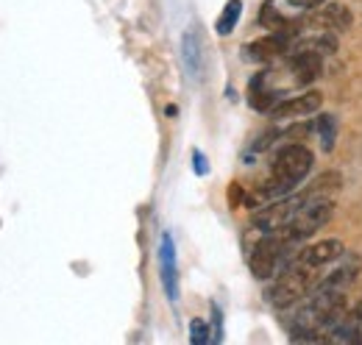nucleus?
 <instances>
[{
  "instance_id": "nucleus-1",
  "label": "nucleus",
  "mask_w": 362,
  "mask_h": 345,
  "mask_svg": "<svg viewBox=\"0 0 362 345\" xmlns=\"http://www.w3.org/2000/svg\"><path fill=\"white\" fill-rule=\"evenodd\" d=\"M313 168V153L307 145H284L276 151L271 162V175L262 181V187L257 189V195L248 201V204H262V201H276V198H284V195H293L296 187L307 178V172Z\"/></svg>"
},
{
  "instance_id": "nucleus-2",
  "label": "nucleus",
  "mask_w": 362,
  "mask_h": 345,
  "mask_svg": "<svg viewBox=\"0 0 362 345\" xmlns=\"http://www.w3.org/2000/svg\"><path fill=\"white\" fill-rule=\"evenodd\" d=\"M315 284V267H307L296 259L287 262V267H281V276L273 279V284L265 290V298L276 309H287L293 303H298Z\"/></svg>"
},
{
  "instance_id": "nucleus-3",
  "label": "nucleus",
  "mask_w": 362,
  "mask_h": 345,
  "mask_svg": "<svg viewBox=\"0 0 362 345\" xmlns=\"http://www.w3.org/2000/svg\"><path fill=\"white\" fill-rule=\"evenodd\" d=\"M296 242H290L281 231H262V237L257 240V245L251 248V257H248V264H251V273L259 279V281H268L279 273V267L287 264V251L293 248Z\"/></svg>"
},
{
  "instance_id": "nucleus-4",
  "label": "nucleus",
  "mask_w": 362,
  "mask_h": 345,
  "mask_svg": "<svg viewBox=\"0 0 362 345\" xmlns=\"http://www.w3.org/2000/svg\"><path fill=\"white\" fill-rule=\"evenodd\" d=\"M332 212H334V201H313V204H304V209L281 228V234H284L290 242H301V240H307L310 234H315L317 228H323V226L329 223Z\"/></svg>"
},
{
  "instance_id": "nucleus-5",
  "label": "nucleus",
  "mask_w": 362,
  "mask_h": 345,
  "mask_svg": "<svg viewBox=\"0 0 362 345\" xmlns=\"http://www.w3.org/2000/svg\"><path fill=\"white\" fill-rule=\"evenodd\" d=\"M304 204H307L304 192L276 198L273 204H268L265 209H259L257 215L251 217V223H254V228H259V231H281L293 217L304 209Z\"/></svg>"
},
{
  "instance_id": "nucleus-6",
  "label": "nucleus",
  "mask_w": 362,
  "mask_h": 345,
  "mask_svg": "<svg viewBox=\"0 0 362 345\" xmlns=\"http://www.w3.org/2000/svg\"><path fill=\"white\" fill-rule=\"evenodd\" d=\"M320 50H334V42L317 40L313 45H304L301 50H296L290 56V70H293V76H296L298 84H313L315 78H320V73H323Z\"/></svg>"
},
{
  "instance_id": "nucleus-7",
  "label": "nucleus",
  "mask_w": 362,
  "mask_h": 345,
  "mask_svg": "<svg viewBox=\"0 0 362 345\" xmlns=\"http://www.w3.org/2000/svg\"><path fill=\"white\" fill-rule=\"evenodd\" d=\"M181 53H184V67L187 73L201 81L204 73H206V56H204V37H201V28H187L184 31V40H181Z\"/></svg>"
},
{
  "instance_id": "nucleus-8",
  "label": "nucleus",
  "mask_w": 362,
  "mask_h": 345,
  "mask_svg": "<svg viewBox=\"0 0 362 345\" xmlns=\"http://www.w3.org/2000/svg\"><path fill=\"white\" fill-rule=\"evenodd\" d=\"M159 267H162V284L168 298L176 303L179 301V267H176V248H173V237L162 234L159 242Z\"/></svg>"
},
{
  "instance_id": "nucleus-9",
  "label": "nucleus",
  "mask_w": 362,
  "mask_h": 345,
  "mask_svg": "<svg viewBox=\"0 0 362 345\" xmlns=\"http://www.w3.org/2000/svg\"><path fill=\"white\" fill-rule=\"evenodd\" d=\"M320 92H307V95H298V98H290V100H279L271 109L273 120H290V117H307L320 109Z\"/></svg>"
},
{
  "instance_id": "nucleus-10",
  "label": "nucleus",
  "mask_w": 362,
  "mask_h": 345,
  "mask_svg": "<svg viewBox=\"0 0 362 345\" xmlns=\"http://www.w3.org/2000/svg\"><path fill=\"white\" fill-rule=\"evenodd\" d=\"M346 257V245L340 242V240H323V242H317V245H310L307 251H301V254H296V262H301V264H307V267H320V264H329V262H337V259Z\"/></svg>"
},
{
  "instance_id": "nucleus-11",
  "label": "nucleus",
  "mask_w": 362,
  "mask_h": 345,
  "mask_svg": "<svg viewBox=\"0 0 362 345\" xmlns=\"http://www.w3.org/2000/svg\"><path fill=\"white\" fill-rule=\"evenodd\" d=\"M287 45H290L287 34H268L257 42L245 45V56L254 59V62H273V59L287 53Z\"/></svg>"
},
{
  "instance_id": "nucleus-12",
  "label": "nucleus",
  "mask_w": 362,
  "mask_h": 345,
  "mask_svg": "<svg viewBox=\"0 0 362 345\" xmlns=\"http://www.w3.org/2000/svg\"><path fill=\"white\" fill-rule=\"evenodd\" d=\"M268 78H271L268 73H259V76H254L251 84H248V103H251V109H257V112H271L273 106L279 103V92L273 89Z\"/></svg>"
},
{
  "instance_id": "nucleus-13",
  "label": "nucleus",
  "mask_w": 362,
  "mask_h": 345,
  "mask_svg": "<svg viewBox=\"0 0 362 345\" xmlns=\"http://www.w3.org/2000/svg\"><path fill=\"white\" fill-rule=\"evenodd\" d=\"M340 187H343V178L337 172H323L320 178H315L304 189V198H307V204H313V201H332Z\"/></svg>"
},
{
  "instance_id": "nucleus-14",
  "label": "nucleus",
  "mask_w": 362,
  "mask_h": 345,
  "mask_svg": "<svg viewBox=\"0 0 362 345\" xmlns=\"http://www.w3.org/2000/svg\"><path fill=\"white\" fill-rule=\"evenodd\" d=\"M315 23L323 25V28H329V31H346L351 25V14L343 6H326L315 17Z\"/></svg>"
},
{
  "instance_id": "nucleus-15",
  "label": "nucleus",
  "mask_w": 362,
  "mask_h": 345,
  "mask_svg": "<svg viewBox=\"0 0 362 345\" xmlns=\"http://www.w3.org/2000/svg\"><path fill=\"white\" fill-rule=\"evenodd\" d=\"M240 14H243V3H240V0H228L226 6H223V11H221V17H218L215 31H218L221 37H228V34L237 28Z\"/></svg>"
},
{
  "instance_id": "nucleus-16",
  "label": "nucleus",
  "mask_w": 362,
  "mask_h": 345,
  "mask_svg": "<svg viewBox=\"0 0 362 345\" xmlns=\"http://www.w3.org/2000/svg\"><path fill=\"white\" fill-rule=\"evenodd\" d=\"M189 340H192V345H204L209 343V323H204V320H192L189 323Z\"/></svg>"
},
{
  "instance_id": "nucleus-17",
  "label": "nucleus",
  "mask_w": 362,
  "mask_h": 345,
  "mask_svg": "<svg viewBox=\"0 0 362 345\" xmlns=\"http://www.w3.org/2000/svg\"><path fill=\"white\" fill-rule=\"evenodd\" d=\"M317 123H320V134H323V148L332 151V145H334V117H323Z\"/></svg>"
},
{
  "instance_id": "nucleus-18",
  "label": "nucleus",
  "mask_w": 362,
  "mask_h": 345,
  "mask_svg": "<svg viewBox=\"0 0 362 345\" xmlns=\"http://www.w3.org/2000/svg\"><path fill=\"white\" fill-rule=\"evenodd\" d=\"M192 162H195V172H198V175H204V172H206V159H204V153H201V151H192Z\"/></svg>"
},
{
  "instance_id": "nucleus-19",
  "label": "nucleus",
  "mask_w": 362,
  "mask_h": 345,
  "mask_svg": "<svg viewBox=\"0 0 362 345\" xmlns=\"http://www.w3.org/2000/svg\"><path fill=\"white\" fill-rule=\"evenodd\" d=\"M293 6H304V8H315V6H323L326 0H290Z\"/></svg>"
}]
</instances>
